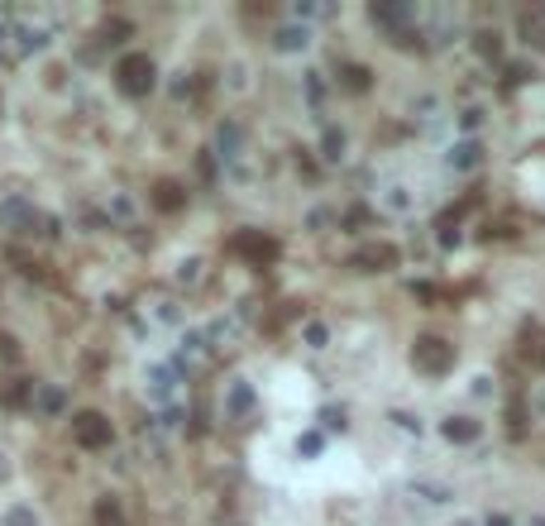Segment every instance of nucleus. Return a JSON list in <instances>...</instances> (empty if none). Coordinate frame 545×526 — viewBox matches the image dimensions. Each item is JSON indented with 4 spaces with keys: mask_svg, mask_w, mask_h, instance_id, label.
I'll list each match as a JSON object with an SVG mask.
<instances>
[]
</instances>
